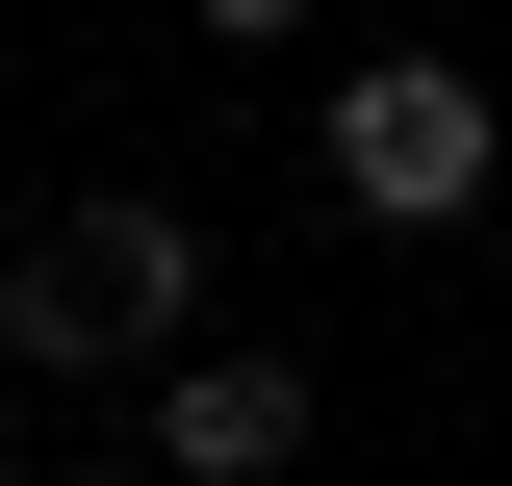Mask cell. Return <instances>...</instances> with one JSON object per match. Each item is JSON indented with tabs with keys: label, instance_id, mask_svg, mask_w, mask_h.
I'll return each mask as SVG.
<instances>
[{
	"label": "cell",
	"instance_id": "2",
	"mask_svg": "<svg viewBox=\"0 0 512 486\" xmlns=\"http://www.w3.org/2000/svg\"><path fill=\"white\" fill-rule=\"evenodd\" d=\"M308 154H333V205H359V231H461V205L512 180V103H487L461 52H359V77L308 103Z\"/></svg>",
	"mask_w": 512,
	"mask_h": 486
},
{
	"label": "cell",
	"instance_id": "1",
	"mask_svg": "<svg viewBox=\"0 0 512 486\" xmlns=\"http://www.w3.org/2000/svg\"><path fill=\"white\" fill-rule=\"evenodd\" d=\"M154 333H205V205H77L52 256H26V282H0V359L26 384H103V359H154Z\"/></svg>",
	"mask_w": 512,
	"mask_h": 486
},
{
	"label": "cell",
	"instance_id": "4",
	"mask_svg": "<svg viewBox=\"0 0 512 486\" xmlns=\"http://www.w3.org/2000/svg\"><path fill=\"white\" fill-rule=\"evenodd\" d=\"M282 26H308V0H205V52H282Z\"/></svg>",
	"mask_w": 512,
	"mask_h": 486
},
{
	"label": "cell",
	"instance_id": "3",
	"mask_svg": "<svg viewBox=\"0 0 512 486\" xmlns=\"http://www.w3.org/2000/svg\"><path fill=\"white\" fill-rule=\"evenodd\" d=\"M154 461H180V486H282V461H308V359H256V333H154Z\"/></svg>",
	"mask_w": 512,
	"mask_h": 486
}]
</instances>
